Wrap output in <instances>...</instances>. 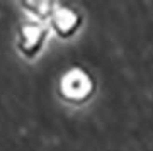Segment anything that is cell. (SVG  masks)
<instances>
[{
	"instance_id": "7a4b0ae2",
	"label": "cell",
	"mask_w": 153,
	"mask_h": 151,
	"mask_svg": "<svg viewBox=\"0 0 153 151\" xmlns=\"http://www.w3.org/2000/svg\"><path fill=\"white\" fill-rule=\"evenodd\" d=\"M44 31L41 27L36 26H26L24 27V49L27 51H33L41 44V39H43Z\"/></svg>"
},
{
	"instance_id": "6da1fadb",
	"label": "cell",
	"mask_w": 153,
	"mask_h": 151,
	"mask_svg": "<svg viewBox=\"0 0 153 151\" xmlns=\"http://www.w3.org/2000/svg\"><path fill=\"white\" fill-rule=\"evenodd\" d=\"M63 87H65V92L68 93V97H76V95H85L90 88V83L82 71H71L65 78Z\"/></svg>"
},
{
	"instance_id": "3957f363",
	"label": "cell",
	"mask_w": 153,
	"mask_h": 151,
	"mask_svg": "<svg viewBox=\"0 0 153 151\" xmlns=\"http://www.w3.org/2000/svg\"><path fill=\"white\" fill-rule=\"evenodd\" d=\"M75 21H76L75 14H73V12H70V10H66V9L56 12L55 24H56V27H58L60 31H70V29H73Z\"/></svg>"
}]
</instances>
